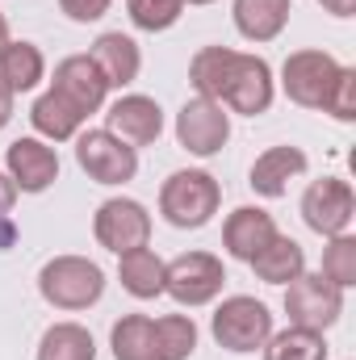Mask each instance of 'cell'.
Returning <instances> with one entry per match:
<instances>
[{
    "label": "cell",
    "mask_w": 356,
    "mask_h": 360,
    "mask_svg": "<svg viewBox=\"0 0 356 360\" xmlns=\"http://www.w3.org/2000/svg\"><path fill=\"white\" fill-rule=\"evenodd\" d=\"M189 84L197 89V96L218 101L231 113L243 117H260L272 105V68L260 55H243L231 46H201L189 63Z\"/></svg>",
    "instance_id": "6da1fadb"
},
{
    "label": "cell",
    "mask_w": 356,
    "mask_h": 360,
    "mask_svg": "<svg viewBox=\"0 0 356 360\" xmlns=\"http://www.w3.org/2000/svg\"><path fill=\"white\" fill-rule=\"evenodd\" d=\"M113 360H189L197 348V323L189 314H122L109 331Z\"/></svg>",
    "instance_id": "7a4b0ae2"
},
{
    "label": "cell",
    "mask_w": 356,
    "mask_h": 360,
    "mask_svg": "<svg viewBox=\"0 0 356 360\" xmlns=\"http://www.w3.org/2000/svg\"><path fill=\"white\" fill-rule=\"evenodd\" d=\"M222 205V184L201 172V168H184V172H172L160 188V214L168 226L177 231H197L205 226Z\"/></svg>",
    "instance_id": "3957f363"
},
{
    "label": "cell",
    "mask_w": 356,
    "mask_h": 360,
    "mask_svg": "<svg viewBox=\"0 0 356 360\" xmlns=\"http://www.w3.org/2000/svg\"><path fill=\"white\" fill-rule=\"evenodd\" d=\"M38 293L55 310H89L105 293V272L89 256H55L38 272Z\"/></svg>",
    "instance_id": "277c9868"
},
{
    "label": "cell",
    "mask_w": 356,
    "mask_h": 360,
    "mask_svg": "<svg viewBox=\"0 0 356 360\" xmlns=\"http://www.w3.org/2000/svg\"><path fill=\"white\" fill-rule=\"evenodd\" d=\"M210 331H214L218 348L243 356V352H256V348L268 344V335H272V314H268L265 302H256V297H248V293H235V297H227V302L214 310Z\"/></svg>",
    "instance_id": "5b68a950"
},
{
    "label": "cell",
    "mask_w": 356,
    "mask_h": 360,
    "mask_svg": "<svg viewBox=\"0 0 356 360\" xmlns=\"http://www.w3.org/2000/svg\"><path fill=\"white\" fill-rule=\"evenodd\" d=\"M285 314H289V327L327 331L344 314V289H336L319 272H302L298 281L285 285Z\"/></svg>",
    "instance_id": "8992f818"
},
{
    "label": "cell",
    "mask_w": 356,
    "mask_h": 360,
    "mask_svg": "<svg viewBox=\"0 0 356 360\" xmlns=\"http://www.w3.org/2000/svg\"><path fill=\"white\" fill-rule=\"evenodd\" d=\"M227 285V269L210 252H184L164 264V293L177 306H210Z\"/></svg>",
    "instance_id": "52a82bcc"
},
{
    "label": "cell",
    "mask_w": 356,
    "mask_h": 360,
    "mask_svg": "<svg viewBox=\"0 0 356 360\" xmlns=\"http://www.w3.org/2000/svg\"><path fill=\"white\" fill-rule=\"evenodd\" d=\"M92 235L113 256L134 252V248H147V239H151V214L134 197H109L92 214Z\"/></svg>",
    "instance_id": "ba28073f"
},
{
    "label": "cell",
    "mask_w": 356,
    "mask_h": 360,
    "mask_svg": "<svg viewBox=\"0 0 356 360\" xmlns=\"http://www.w3.org/2000/svg\"><path fill=\"white\" fill-rule=\"evenodd\" d=\"M352 218H356V193L348 180L323 176L306 184V193H302V222L314 235H323V239L348 235Z\"/></svg>",
    "instance_id": "9c48e42d"
},
{
    "label": "cell",
    "mask_w": 356,
    "mask_h": 360,
    "mask_svg": "<svg viewBox=\"0 0 356 360\" xmlns=\"http://www.w3.org/2000/svg\"><path fill=\"white\" fill-rule=\"evenodd\" d=\"M340 59L327 55V51H293L285 63H281V89L293 105L302 109H323L327 89L336 84L340 76Z\"/></svg>",
    "instance_id": "30bf717a"
},
{
    "label": "cell",
    "mask_w": 356,
    "mask_h": 360,
    "mask_svg": "<svg viewBox=\"0 0 356 360\" xmlns=\"http://www.w3.org/2000/svg\"><path fill=\"white\" fill-rule=\"evenodd\" d=\"M76 164L96 184H126L139 172V151L109 130H84L76 134Z\"/></svg>",
    "instance_id": "8fae6325"
},
{
    "label": "cell",
    "mask_w": 356,
    "mask_h": 360,
    "mask_svg": "<svg viewBox=\"0 0 356 360\" xmlns=\"http://www.w3.org/2000/svg\"><path fill=\"white\" fill-rule=\"evenodd\" d=\"M227 139H231V113H227L218 101H210V96H193V101L180 105L177 143L189 151V155L210 160V155H218V151L227 147Z\"/></svg>",
    "instance_id": "7c38bea8"
},
{
    "label": "cell",
    "mask_w": 356,
    "mask_h": 360,
    "mask_svg": "<svg viewBox=\"0 0 356 360\" xmlns=\"http://www.w3.org/2000/svg\"><path fill=\"white\" fill-rule=\"evenodd\" d=\"M105 130L117 134L126 147H151L160 134H164V109L143 96V92H130V96H117L105 113Z\"/></svg>",
    "instance_id": "4fadbf2b"
},
{
    "label": "cell",
    "mask_w": 356,
    "mask_h": 360,
    "mask_svg": "<svg viewBox=\"0 0 356 360\" xmlns=\"http://www.w3.org/2000/svg\"><path fill=\"white\" fill-rule=\"evenodd\" d=\"M4 172L17 193H46L59 180V155L46 147V139H17L4 151Z\"/></svg>",
    "instance_id": "5bb4252c"
},
{
    "label": "cell",
    "mask_w": 356,
    "mask_h": 360,
    "mask_svg": "<svg viewBox=\"0 0 356 360\" xmlns=\"http://www.w3.org/2000/svg\"><path fill=\"white\" fill-rule=\"evenodd\" d=\"M51 89L59 92L63 101H72V105L89 117V113H96V109L105 105V92H109V84H105V76L96 72V63H92L89 55H68V59L55 68Z\"/></svg>",
    "instance_id": "9a60e30c"
},
{
    "label": "cell",
    "mask_w": 356,
    "mask_h": 360,
    "mask_svg": "<svg viewBox=\"0 0 356 360\" xmlns=\"http://www.w3.org/2000/svg\"><path fill=\"white\" fill-rule=\"evenodd\" d=\"M89 59L96 63V72L105 76L109 89H126L139 80V68H143V55H139V42L122 30H109L101 34L89 46Z\"/></svg>",
    "instance_id": "2e32d148"
},
{
    "label": "cell",
    "mask_w": 356,
    "mask_h": 360,
    "mask_svg": "<svg viewBox=\"0 0 356 360\" xmlns=\"http://www.w3.org/2000/svg\"><path fill=\"white\" fill-rule=\"evenodd\" d=\"M310 168V160H306V151L302 147H268L265 155H256V164H252V172H248V184L260 193V197H285L289 193V180H298L302 172Z\"/></svg>",
    "instance_id": "e0dca14e"
},
{
    "label": "cell",
    "mask_w": 356,
    "mask_h": 360,
    "mask_svg": "<svg viewBox=\"0 0 356 360\" xmlns=\"http://www.w3.org/2000/svg\"><path fill=\"white\" fill-rule=\"evenodd\" d=\"M272 235H276V222H272V214L260 210V205H239L222 222V248H227V256H235L243 264H252V256L265 248Z\"/></svg>",
    "instance_id": "ac0fdd59"
},
{
    "label": "cell",
    "mask_w": 356,
    "mask_h": 360,
    "mask_svg": "<svg viewBox=\"0 0 356 360\" xmlns=\"http://www.w3.org/2000/svg\"><path fill=\"white\" fill-rule=\"evenodd\" d=\"M289 13H293L289 0H235V8H231L235 30L248 42H272V38H281V30L289 25Z\"/></svg>",
    "instance_id": "d6986e66"
},
{
    "label": "cell",
    "mask_w": 356,
    "mask_h": 360,
    "mask_svg": "<svg viewBox=\"0 0 356 360\" xmlns=\"http://www.w3.org/2000/svg\"><path fill=\"white\" fill-rule=\"evenodd\" d=\"M252 272L260 281H268V285H289V281H298L306 272V252H302L298 239H289V235L276 231L265 248L252 256Z\"/></svg>",
    "instance_id": "ffe728a7"
},
{
    "label": "cell",
    "mask_w": 356,
    "mask_h": 360,
    "mask_svg": "<svg viewBox=\"0 0 356 360\" xmlns=\"http://www.w3.org/2000/svg\"><path fill=\"white\" fill-rule=\"evenodd\" d=\"M30 122H34L38 139L68 143V139H76V134H80V126H84V113H80L72 101H63L55 89H46L38 101H34V109H30Z\"/></svg>",
    "instance_id": "44dd1931"
},
{
    "label": "cell",
    "mask_w": 356,
    "mask_h": 360,
    "mask_svg": "<svg viewBox=\"0 0 356 360\" xmlns=\"http://www.w3.org/2000/svg\"><path fill=\"white\" fill-rule=\"evenodd\" d=\"M117 276H122V289H126L130 297H139V302L164 293V260H160L151 248L122 252V256H117Z\"/></svg>",
    "instance_id": "7402d4cb"
},
{
    "label": "cell",
    "mask_w": 356,
    "mask_h": 360,
    "mask_svg": "<svg viewBox=\"0 0 356 360\" xmlns=\"http://www.w3.org/2000/svg\"><path fill=\"white\" fill-rule=\"evenodd\" d=\"M42 76H46L42 51H38L34 42H13V38H8V46L0 51V80L13 92H30V89L42 84Z\"/></svg>",
    "instance_id": "603a6c76"
},
{
    "label": "cell",
    "mask_w": 356,
    "mask_h": 360,
    "mask_svg": "<svg viewBox=\"0 0 356 360\" xmlns=\"http://www.w3.org/2000/svg\"><path fill=\"white\" fill-rule=\"evenodd\" d=\"M38 360H96V344H92L89 327H80V323H55V327L42 331Z\"/></svg>",
    "instance_id": "cb8c5ba5"
},
{
    "label": "cell",
    "mask_w": 356,
    "mask_h": 360,
    "mask_svg": "<svg viewBox=\"0 0 356 360\" xmlns=\"http://www.w3.org/2000/svg\"><path fill=\"white\" fill-rule=\"evenodd\" d=\"M265 360H327V340H323V331L285 327V331L268 335Z\"/></svg>",
    "instance_id": "d4e9b609"
},
{
    "label": "cell",
    "mask_w": 356,
    "mask_h": 360,
    "mask_svg": "<svg viewBox=\"0 0 356 360\" xmlns=\"http://www.w3.org/2000/svg\"><path fill=\"white\" fill-rule=\"evenodd\" d=\"M319 276H327L336 289H352L356 285V239L352 235H336V239H327Z\"/></svg>",
    "instance_id": "484cf974"
},
{
    "label": "cell",
    "mask_w": 356,
    "mask_h": 360,
    "mask_svg": "<svg viewBox=\"0 0 356 360\" xmlns=\"http://www.w3.org/2000/svg\"><path fill=\"white\" fill-rule=\"evenodd\" d=\"M126 13L139 30L147 34H160V30H172L184 13V0H126Z\"/></svg>",
    "instance_id": "4316f807"
},
{
    "label": "cell",
    "mask_w": 356,
    "mask_h": 360,
    "mask_svg": "<svg viewBox=\"0 0 356 360\" xmlns=\"http://www.w3.org/2000/svg\"><path fill=\"white\" fill-rule=\"evenodd\" d=\"M323 113H331L336 122H352V117H356V72H352V68H340L336 84L327 89Z\"/></svg>",
    "instance_id": "83f0119b"
},
{
    "label": "cell",
    "mask_w": 356,
    "mask_h": 360,
    "mask_svg": "<svg viewBox=\"0 0 356 360\" xmlns=\"http://www.w3.org/2000/svg\"><path fill=\"white\" fill-rule=\"evenodd\" d=\"M13 201H17V184L8 180V172H0V248H13V239H17Z\"/></svg>",
    "instance_id": "f1b7e54d"
},
{
    "label": "cell",
    "mask_w": 356,
    "mask_h": 360,
    "mask_svg": "<svg viewBox=\"0 0 356 360\" xmlns=\"http://www.w3.org/2000/svg\"><path fill=\"white\" fill-rule=\"evenodd\" d=\"M109 4H113V0H59V8H63L72 21H80V25L101 21V17L109 13Z\"/></svg>",
    "instance_id": "f546056e"
},
{
    "label": "cell",
    "mask_w": 356,
    "mask_h": 360,
    "mask_svg": "<svg viewBox=\"0 0 356 360\" xmlns=\"http://www.w3.org/2000/svg\"><path fill=\"white\" fill-rule=\"evenodd\" d=\"M13 96H17V92H13L8 84H4V80H0V130L13 122Z\"/></svg>",
    "instance_id": "4dcf8cb0"
},
{
    "label": "cell",
    "mask_w": 356,
    "mask_h": 360,
    "mask_svg": "<svg viewBox=\"0 0 356 360\" xmlns=\"http://www.w3.org/2000/svg\"><path fill=\"white\" fill-rule=\"evenodd\" d=\"M323 8H327L331 17H352V13H356V0H323Z\"/></svg>",
    "instance_id": "1f68e13d"
},
{
    "label": "cell",
    "mask_w": 356,
    "mask_h": 360,
    "mask_svg": "<svg viewBox=\"0 0 356 360\" xmlns=\"http://www.w3.org/2000/svg\"><path fill=\"white\" fill-rule=\"evenodd\" d=\"M8 46V21H4V13H0V51Z\"/></svg>",
    "instance_id": "d6a6232c"
},
{
    "label": "cell",
    "mask_w": 356,
    "mask_h": 360,
    "mask_svg": "<svg viewBox=\"0 0 356 360\" xmlns=\"http://www.w3.org/2000/svg\"><path fill=\"white\" fill-rule=\"evenodd\" d=\"M184 4H210V0H184Z\"/></svg>",
    "instance_id": "836d02e7"
}]
</instances>
